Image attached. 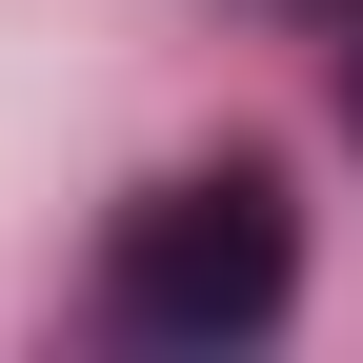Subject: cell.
<instances>
[{
	"label": "cell",
	"mask_w": 363,
	"mask_h": 363,
	"mask_svg": "<svg viewBox=\"0 0 363 363\" xmlns=\"http://www.w3.org/2000/svg\"><path fill=\"white\" fill-rule=\"evenodd\" d=\"M283 283H303V222H283V182H162L142 222H121V323L142 343H262L283 323Z\"/></svg>",
	"instance_id": "6da1fadb"
},
{
	"label": "cell",
	"mask_w": 363,
	"mask_h": 363,
	"mask_svg": "<svg viewBox=\"0 0 363 363\" xmlns=\"http://www.w3.org/2000/svg\"><path fill=\"white\" fill-rule=\"evenodd\" d=\"M343 121H363V61H343Z\"/></svg>",
	"instance_id": "7a4b0ae2"
}]
</instances>
